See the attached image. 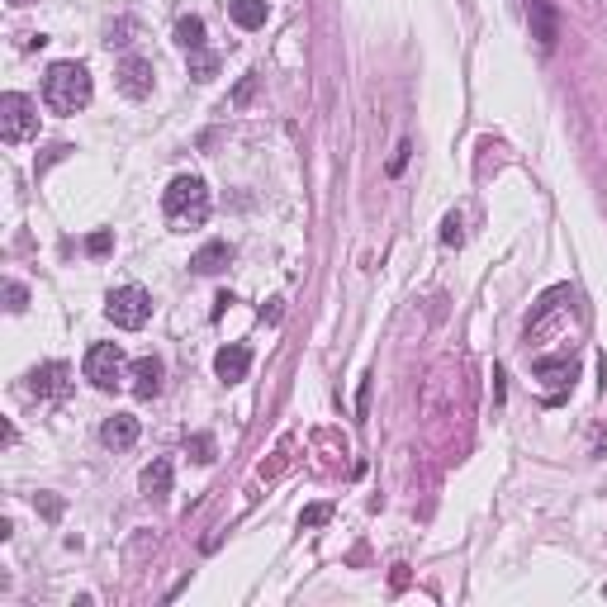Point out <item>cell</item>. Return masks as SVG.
<instances>
[{
	"label": "cell",
	"instance_id": "obj_6",
	"mask_svg": "<svg viewBox=\"0 0 607 607\" xmlns=\"http://www.w3.org/2000/svg\"><path fill=\"white\" fill-rule=\"evenodd\" d=\"M29 394L33 399H66L72 394V365L66 361H48L29 370Z\"/></svg>",
	"mask_w": 607,
	"mask_h": 607
},
{
	"label": "cell",
	"instance_id": "obj_18",
	"mask_svg": "<svg viewBox=\"0 0 607 607\" xmlns=\"http://www.w3.org/2000/svg\"><path fill=\"white\" fill-rule=\"evenodd\" d=\"M185 451H190L195 465H209V461H214V436H209V432H195L190 442H185Z\"/></svg>",
	"mask_w": 607,
	"mask_h": 607
},
{
	"label": "cell",
	"instance_id": "obj_17",
	"mask_svg": "<svg viewBox=\"0 0 607 607\" xmlns=\"http://www.w3.org/2000/svg\"><path fill=\"white\" fill-rule=\"evenodd\" d=\"M214 72H218V57L205 53V48H195V53H190V76L195 81H214Z\"/></svg>",
	"mask_w": 607,
	"mask_h": 607
},
{
	"label": "cell",
	"instance_id": "obj_5",
	"mask_svg": "<svg viewBox=\"0 0 607 607\" xmlns=\"http://www.w3.org/2000/svg\"><path fill=\"white\" fill-rule=\"evenodd\" d=\"M119 375H124V351L114 342H95L86 351V380L95 384V390H114Z\"/></svg>",
	"mask_w": 607,
	"mask_h": 607
},
{
	"label": "cell",
	"instance_id": "obj_10",
	"mask_svg": "<svg viewBox=\"0 0 607 607\" xmlns=\"http://www.w3.org/2000/svg\"><path fill=\"white\" fill-rule=\"evenodd\" d=\"M100 442L114 446V451H128L133 442H138V418H133V413H114V418H105V427H100Z\"/></svg>",
	"mask_w": 607,
	"mask_h": 607
},
{
	"label": "cell",
	"instance_id": "obj_22",
	"mask_svg": "<svg viewBox=\"0 0 607 607\" xmlns=\"http://www.w3.org/2000/svg\"><path fill=\"white\" fill-rule=\"evenodd\" d=\"M461 238H465V233H461V218L451 214V218H446V228H442V242H446V247H461Z\"/></svg>",
	"mask_w": 607,
	"mask_h": 607
},
{
	"label": "cell",
	"instance_id": "obj_14",
	"mask_svg": "<svg viewBox=\"0 0 607 607\" xmlns=\"http://www.w3.org/2000/svg\"><path fill=\"white\" fill-rule=\"evenodd\" d=\"M143 494L147 498H166V494H172V461H152L143 470Z\"/></svg>",
	"mask_w": 607,
	"mask_h": 607
},
{
	"label": "cell",
	"instance_id": "obj_15",
	"mask_svg": "<svg viewBox=\"0 0 607 607\" xmlns=\"http://www.w3.org/2000/svg\"><path fill=\"white\" fill-rule=\"evenodd\" d=\"M228 14L238 29H261L266 24V0H228Z\"/></svg>",
	"mask_w": 607,
	"mask_h": 607
},
{
	"label": "cell",
	"instance_id": "obj_1",
	"mask_svg": "<svg viewBox=\"0 0 607 607\" xmlns=\"http://www.w3.org/2000/svg\"><path fill=\"white\" fill-rule=\"evenodd\" d=\"M43 100L53 114H76L91 105V72L81 62H53L43 76Z\"/></svg>",
	"mask_w": 607,
	"mask_h": 607
},
{
	"label": "cell",
	"instance_id": "obj_4",
	"mask_svg": "<svg viewBox=\"0 0 607 607\" xmlns=\"http://www.w3.org/2000/svg\"><path fill=\"white\" fill-rule=\"evenodd\" d=\"M105 313H110V323L114 328H143L147 323V313H152V295L143 290V285H119V290H110L105 299Z\"/></svg>",
	"mask_w": 607,
	"mask_h": 607
},
{
	"label": "cell",
	"instance_id": "obj_24",
	"mask_svg": "<svg viewBox=\"0 0 607 607\" xmlns=\"http://www.w3.org/2000/svg\"><path fill=\"white\" fill-rule=\"evenodd\" d=\"M39 508H43V517H62V498H39Z\"/></svg>",
	"mask_w": 607,
	"mask_h": 607
},
{
	"label": "cell",
	"instance_id": "obj_20",
	"mask_svg": "<svg viewBox=\"0 0 607 607\" xmlns=\"http://www.w3.org/2000/svg\"><path fill=\"white\" fill-rule=\"evenodd\" d=\"M328 517H332V508H328V503H309V508L299 513V522H304V527H323Z\"/></svg>",
	"mask_w": 607,
	"mask_h": 607
},
{
	"label": "cell",
	"instance_id": "obj_8",
	"mask_svg": "<svg viewBox=\"0 0 607 607\" xmlns=\"http://www.w3.org/2000/svg\"><path fill=\"white\" fill-rule=\"evenodd\" d=\"M527 20H532V39L550 53L555 39H560V20H555V5H550V0H527Z\"/></svg>",
	"mask_w": 607,
	"mask_h": 607
},
{
	"label": "cell",
	"instance_id": "obj_25",
	"mask_svg": "<svg viewBox=\"0 0 607 607\" xmlns=\"http://www.w3.org/2000/svg\"><path fill=\"white\" fill-rule=\"evenodd\" d=\"M48 39H43V33H20V48H24V53H33V48H43Z\"/></svg>",
	"mask_w": 607,
	"mask_h": 607
},
{
	"label": "cell",
	"instance_id": "obj_13",
	"mask_svg": "<svg viewBox=\"0 0 607 607\" xmlns=\"http://www.w3.org/2000/svg\"><path fill=\"white\" fill-rule=\"evenodd\" d=\"M228 261H233V247H228V242H205V247H199L195 257H190V266H195L199 276H214V271H224Z\"/></svg>",
	"mask_w": 607,
	"mask_h": 607
},
{
	"label": "cell",
	"instance_id": "obj_12",
	"mask_svg": "<svg viewBox=\"0 0 607 607\" xmlns=\"http://www.w3.org/2000/svg\"><path fill=\"white\" fill-rule=\"evenodd\" d=\"M575 375H579V365L575 361H536V380H546V390L550 394H560L565 384H575Z\"/></svg>",
	"mask_w": 607,
	"mask_h": 607
},
{
	"label": "cell",
	"instance_id": "obj_26",
	"mask_svg": "<svg viewBox=\"0 0 607 607\" xmlns=\"http://www.w3.org/2000/svg\"><path fill=\"white\" fill-rule=\"evenodd\" d=\"M10 5H33V0H10Z\"/></svg>",
	"mask_w": 607,
	"mask_h": 607
},
{
	"label": "cell",
	"instance_id": "obj_11",
	"mask_svg": "<svg viewBox=\"0 0 607 607\" xmlns=\"http://www.w3.org/2000/svg\"><path fill=\"white\" fill-rule=\"evenodd\" d=\"M128 375H133V394H138V399H152L162 390V361L157 356H138L128 365Z\"/></svg>",
	"mask_w": 607,
	"mask_h": 607
},
{
	"label": "cell",
	"instance_id": "obj_2",
	"mask_svg": "<svg viewBox=\"0 0 607 607\" xmlns=\"http://www.w3.org/2000/svg\"><path fill=\"white\" fill-rule=\"evenodd\" d=\"M162 209L176 228H199L209 218V185L199 176H176L162 195Z\"/></svg>",
	"mask_w": 607,
	"mask_h": 607
},
{
	"label": "cell",
	"instance_id": "obj_16",
	"mask_svg": "<svg viewBox=\"0 0 607 607\" xmlns=\"http://www.w3.org/2000/svg\"><path fill=\"white\" fill-rule=\"evenodd\" d=\"M176 43L185 48V53H195V48H205V20H199V14H185V20L176 24Z\"/></svg>",
	"mask_w": 607,
	"mask_h": 607
},
{
	"label": "cell",
	"instance_id": "obj_7",
	"mask_svg": "<svg viewBox=\"0 0 607 607\" xmlns=\"http://www.w3.org/2000/svg\"><path fill=\"white\" fill-rule=\"evenodd\" d=\"M114 76H119V91H124L128 100H147V95H152V76H157V72H152L147 57H124Z\"/></svg>",
	"mask_w": 607,
	"mask_h": 607
},
{
	"label": "cell",
	"instance_id": "obj_21",
	"mask_svg": "<svg viewBox=\"0 0 607 607\" xmlns=\"http://www.w3.org/2000/svg\"><path fill=\"white\" fill-rule=\"evenodd\" d=\"M110 247H114V238H110V233H91V238H86V251H91V257H105Z\"/></svg>",
	"mask_w": 607,
	"mask_h": 607
},
{
	"label": "cell",
	"instance_id": "obj_23",
	"mask_svg": "<svg viewBox=\"0 0 607 607\" xmlns=\"http://www.w3.org/2000/svg\"><path fill=\"white\" fill-rule=\"evenodd\" d=\"M124 33H133V20H119V24H110V39H105V43H110V48H114V43H128Z\"/></svg>",
	"mask_w": 607,
	"mask_h": 607
},
{
	"label": "cell",
	"instance_id": "obj_19",
	"mask_svg": "<svg viewBox=\"0 0 607 607\" xmlns=\"http://www.w3.org/2000/svg\"><path fill=\"white\" fill-rule=\"evenodd\" d=\"M5 299H10V304H5L10 313H24V309H29V290H24L20 280H10V285H5Z\"/></svg>",
	"mask_w": 607,
	"mask_h": 607
},
{
	"label": "cell",
	"instance_id": "obj_9",
	"mask_svg": "<svg viewBox=\"0 0 607 607\" xmlns=\"http://www.w3.org/2000/svg\"><path fill=\"white\" fill-rule=\"evenodd\" d=\"M247 370H251V351H247L242 342H228V347L214 356V375L224 380V384H238V380H247Z\"/></svg>",
	"mask_w": 607,
	"mask_h": 607
},
{
	"label": "cell",
	"instance_id": "obj_3",
	"mask_svg": "<svg viewBox=\"0 0 607 607\" xmlns=\"http://www.w3.org/2000/svg\"><path fill=\"white\" fill-rule=\"evenodd\" d=\"M33 133H39V105H33L29 95H20V91L0 95V138L5 143H29Z\"/></svg>",
	"mask_w": 607,
	"mask_h": 607
}]
</instances>
